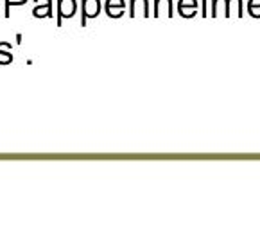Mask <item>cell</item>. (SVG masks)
Listing matches in <instances>:
<instances>
[{"label":"cell","mask_w":260,"mask_h":244,"mask_svg":"<svg viewBox=\"0 0 260 244\" xmlns=\"http://www.w3.org/2000/svg\"><path fill=\"white\" fill-rule=\"evenodd\" d=\"M77 11L76 0H57V25L61 27L63 18H72Z\"/></svg>","instance_id":"1"},{"label":"cell","mask_w":260,"mask_h":244,"mask_svg":"<svg viewBox=\"0 0 260 244\" xmlns=\"http://www.w3.org/2000/svg\"><path fill=\"white\" fill-rule=\"evenodd\" d=\"M101 13V2L99 0H83V18H81V25H86V20L95 18Z\"/></svg>","instance_id":"2"},{"label":"cell","mask_w":260,"mask_h":244,"mask_svg":"<svg viewBox=\"0 0 260 244\" xmlns=\"http://www.w3.org/2000/svg\"><path fill=\"white\" fill-rule=\"evenodd\" d=\"M124 0H106V15L110 18H120L124 15Z\"/></svg>","instance_id":"3"},{"label":"cell","mask_w":260,"mask_h":244,"mask_svg":"<svg viewBox=\"0 0 260 244\" xmlns=\"http://www.w3.org/2000/svg\"><path fill=\"white\" fill-rule=\"evenodd\" d=\"M32 15L36 18H45V16H52V2L50 0H43V6H36L32 9Z\"/></svg>","instance_id":"4"},{"label":"cell","mask_w":260,"mask_h":244,"mask_svg":"<svg viewBox=\"0 0 260 244\" xmlns=\"http://www.w3.org/2000/svg\"><path fill=\"white\" fill-rule=\"evenodd\" d=\"M138 8H142V15H144V16H149V8H147V0H131V13H129L131 18H135V16H137Z\"/></svg>","instance_id":"5"},{"label":"cell","mask_w":260,"mask_h":244,"mask_svg":"<svg viewBox=\"0 0 260 244\" xmlns=\"http://www.w3.org/2000/svg\"><path fill=\"white\" fill-rule=\"evenodd\" d=\"M9 49H11L9 43L0 42V65H9L13 61V54L9 52Z\"/></svg>","instance_id":"6"},{"label":"cell","mask_w":260,"mask_h":244,"mask_svg":"<svg viewBox=\"0 0 260 244\" xmlns=\"http://www.w3.org/2000/svg\"><path fill=\"white\" fill-rule=\"evenodd\" d=\"M27 0H6V9H4V16L6 18H9V9H11V6H23Z\"/></svg>","instance_id":"7"}]
</instances>
